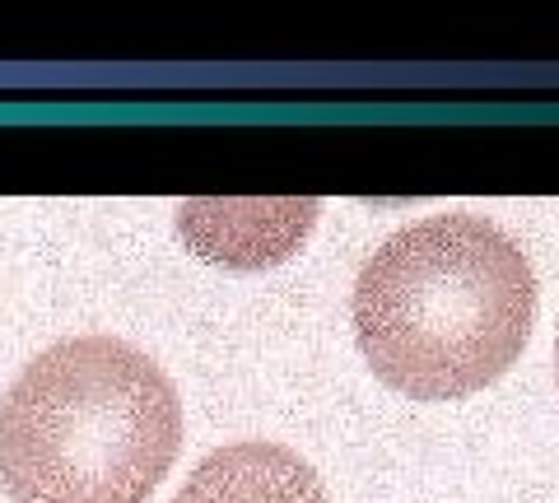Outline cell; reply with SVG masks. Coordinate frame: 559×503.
Instances as JSON below:
<instances>
[{"label":"cell","instance_id":"6da1fadb","mask_svg":"<svg viewBox=\"0 0 559 503\" xmlns=\"http://www.w3.org/2000/svg\"><path fill=\"white\" fill-rule=\"evenodd\" d=\"M355 340L369 369L411 402H457L522 359L536 322V271L480 215H429L359 266Z\"/></svg>","mask_w":559,"mask_h":503},{"label":"cell","instance_id":"7a4b0ae2","mask_svg":"<svg viewBox=\"0 0 559 503\" xmlns=\"http://www.w3.org/2000/svg\"><path fill=\"white\" fill-rule=\"evenodd\" d=\"M178 447V387L117 336L47 345L0 402L10 503H145Z\"/></svg>","mask_w":559,"mask_h":503},{"label":"cell","instance_id":"3957f363","mask_svg":"<svg viewBox=\"0 0 559 503\" xmlns=\"http://www.w3.org/2000/svg\"><path fill=\"white\" fill-rule=\"evenodd\" d=\"M318 211L322 205L312 196H197L182 201L178 233L201 262L261 271L304 248Z\"/></svg>","mask_w":559,"mask_h":503},{"label":"cell","instance_id":"277c9868","mask_svg":"<svg viewBox=\"0 0 559 503\" xmlns=\"http://www.w3.org/2000/svg\"><path fill=\"white\" fill-rule=\"evenodd\" d=\"M173 503H331L312 466L280 443H229L215 447Z\"/></svg>","mask_w":559,"mask_h":503},{"label":"cell","instance_id":"5b68a950","mask_svg":"<svg viewBox=\"0 0 559 503\" xmlns=\"http://www.w3.org/2000/svg\"><path fill=\"white\" fill-rule=\"evenodd\" d=\"M555 363H559V336H555Z\"/></svg>","mask_w":559,"mask_h":503}]
</instances>
